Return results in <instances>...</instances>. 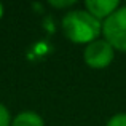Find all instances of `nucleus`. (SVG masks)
Masks as SVG:
<instances>
[{
    "instance_id": "7",
    "label": "nucleus",
    "mask_w": 126,
    "mask_h": 126,
    "mask_svg": "<svg viewBox=\"0 0 126 126\" xmlns=\"http://www.w3.org/2000/svg\"><path fill=\"white\" fill-rule=\"evenodd\" d=\"M105 126H126V113H117L107 121Z\"/></svg>"
},
{
    "instance_id": "2",
    "label": "nucleus",
    "mask_w": 126,
    "mask_h": 126,
    "mask_svg": "<svg viewBox=\"0 0 126 126\" xmlns=\"http://www.w3.org/2000/svg\"><path fill=\"white\" fill-rule=\"evenodd\" d=\"M102 35L113 49L126 53V5L102 21Z\"/></svg>"
},
{
    "instance_id": "6",
    "label": "nucleus",
    "mask_w": 126,
    "mask_h": 126,
    "mask_svg": "<svg viewBox=\"0 0 126 126\" xmlns=\"http://www.w3.org/2000/svg\"><path fill=\"white\" fill-rule=\"evenodd\" d=\"M0 126H11V115L3 104H0Z\"/></svg>"
},
{
    "instance_id": "8",
    "label": "nucleus",
    "mask_w": 126,
    "mask_h": 126,
    "mask_svg": "<svg viewBox=\"0 0 126 126\" xmlns=\"http://www.w3.org/2000/svg\"><path fill=\"white\" fill-rule=\"evenodd\" d=\"M49 5L54 6V8H69V6L75 5V0H67V2H56V0H53V2H49Z\"/></svg>"
},
{
    "instance_id": "1",
    "label": "nucleus",
    "mask_w": 126,
    "mask_h": 126,
    "mask_svg": "<svg viewBox=\"0 0 126 126\" xmlns=\"http://www.w3.org/2000/svg\"><path fill=\"white\" fill-rule=\"evenodd\" d=\"M62 32L70 42L88 45L102 34V22L86 10H70L62 18Z\"/></svg>"
},
{
    "instance_id": "3",
    "label": "nucleus",
    "mask_w": 126,
    "mask_h": 126,
    "mask_svg": "<svg viewBox=\"0 0 126 126\" xmlns=\"http://www.w3.org/2000/svg\"><path fill=\"white\" fill-rule=\"evenodd\" d=\"M113 56H115V49L104 38H97V40L88 43L83 51V59L86 65L91 69L109 67L113 61Z\"/></svg>"
},
{
    "instance_id": "5",
    "label": "nucleus",
    "mask_w": 126,
    "mask_h": 126,
    "mask_svg": "<svg viewBox=\"0 0 126 126\" xmlns=\"http://www.w3.org/2000/svg\"><path fill=\"white\" fill-rule=\"evenodd\" d=\"M11 126H45L43 118L34 110L19 112L11 120Z\"/></svg>"
},
{
    "instance_id": "9",
    "label": "nucleus",
    "mask_w": 126,
    "mask_h": 126,
    "mask_svg": "<svg viewBox=\"0 0 126 126\" xmlns=\"http://www.w3.org/2000/svg\"><path fill=\"white\" fill-rule=\"evenodd\" d=\"M2 15H3V6L0 5V18H2Z\"/></svg>"
},
{
    "instance_id": "4",
    "label": "nucleus",
    "mask_w": 126,
    "mask_h": 126,
    "mask_svg": "<svg viewBox=\"0 0 126 126\" xmlns=\"http://www.w3.org/2000/svg\"><path fill=\"white\" fill-rule=\"evenodd\" d=\"M118 8H120V2L118 0H86L85 2V10L88 13H91L101 22L105 21Z\"/></svg>"
}]
</instances>
